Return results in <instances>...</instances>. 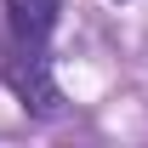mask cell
<instances>
[{
  "label": "cell",
  "instance_id": "cell-2",
  "mask_svg": "<svg viewBox=\"0 0 148 148\" xmlns=\"http://www.w3.org/2000/svg\"><path fill=\"white\" fill-rule=\"evenodd\" d=\"M57 12L63 0H6V29L17 46H46L57 29Z\"/></svg>",
  "mask_w": 148,
  "mask_h": 148
},
{
  "label": "cell",
  "instance_id": "cell-1",
  "mask_svg": "<svg viewBox=\"0 0 148 148\" xmlns=\"http://www.w3.org/2000/svg\"><path fill=\"white\" fill-rule=\"evenodd\" d=\"M0 80L12 86V97L23 103V114H34V120H63V114H69V97H63V86L51 80L46 46H17V51L6 57Z\"/></svg>",
  "mask_w": 148,
  "mask_h": 148
}]
</instances>
